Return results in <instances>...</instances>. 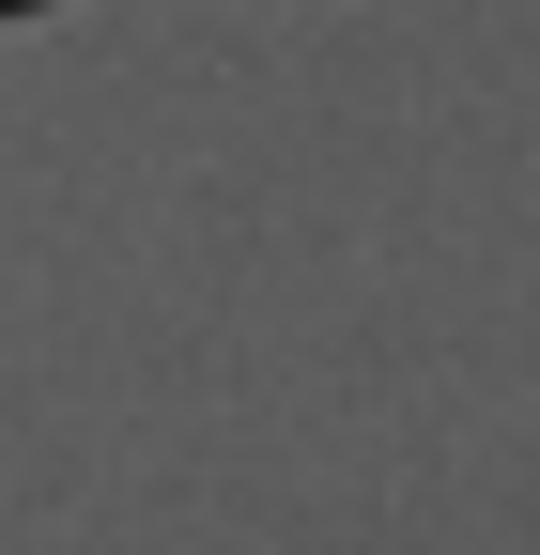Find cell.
<instances>
[{
	"instance_id": "6da1fadb",
	"label": "cell",
	"mask_w": 540,
	"mask_h": 555,
	"mask_svg": "<svg viewBox=\"0 0 540 555\" xmlns=\"http://www.w3.org/2000/svg\"><path fill=\"white\" fill-rule=\"evenodd\" d=\"M0 16H31V0H0Z\"/></svg>"
}]
</instances>
